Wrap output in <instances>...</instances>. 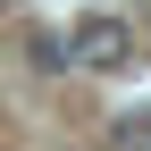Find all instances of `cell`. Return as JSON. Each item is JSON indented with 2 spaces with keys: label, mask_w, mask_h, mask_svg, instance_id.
I'll return each mask as SVG.
<instances>
[{
  "label": "cell",
  "mask_w": 151,
  "mask_h": 151,
  "mask_svg": "<svg viewBox=\"0 0 151 151\" xmlns=\"http://www.w3.org/2000/svg\"><path fill=\"white\" fill-rule=\"evenodd\" d=\"M67 59H76V67H92V76H118L126 59H134V25H126V17H109V9L76 17V34H67Z\"/></svg>",
  "instance_id": "obj_1"
}]
</instances>
